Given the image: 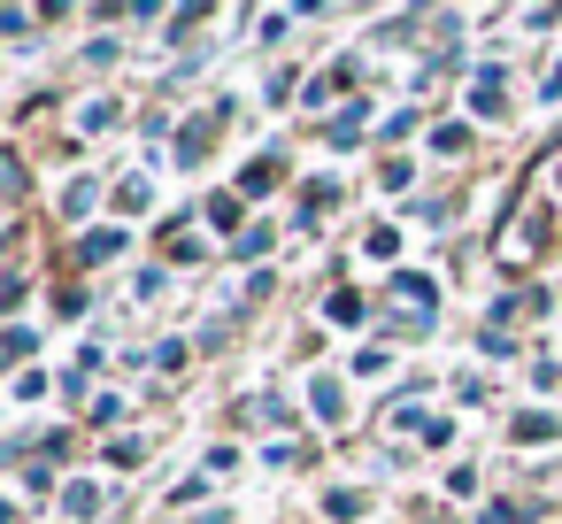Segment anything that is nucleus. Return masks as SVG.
Segmentation results:
<instances>
[{
  "instance_id": "f257e3e1",
  "label": "nucleus",
  "mask_w": 562,
  "mask_h": 524,
  "mask_svg": "<svg viewBox=\"0 0 562 524\" xmlns=\"http://www.w3.org/2000/svg\"><path fill=\"white\" fill-rule=\"evenodd\" d=\"M393 309H401V316H393L401 332H424V324L439 316V293H431V278H424V270H401V278H393Z\"/></svg>"
},
{
  "instance_id": "f03ea898",
  "label": "nucleus",
  "mask_w": 562,
  "mask_h": 524,
  "mask_svg": "<svg viewBox=\"0 0 562 524\" xmlns=\"http://www.w3.org/2000/svg\"><path fill=\"white\" fill-rule=\"evenodd\" d=\"M470 116H493V124L508 116V78L501 70H477L470 78Z\"/></svg>"
},
{
  "instance_id": "7ed1b4c3",
  "label": "nucleus",
  "mask_w": 562,
  "mask_h": 524,
  "mask_svg": "<svg viewBox=\"0 0 562 524\" xmlns=\"http://www.w3.org/2000/svg\"><path fill=\"white\" fill-rule=\"evenodd\" d=\"M32 347H40V339H32L24 324H9V332H0V363H9L16 378H24V363H32Z\"/></svg>"
},
{
  "instance_id": "20e7f679",
  "label": "nucleus",
  "mask_w": 562,
  "mask_h": 524,
  "mask_svg": "<svg viewBox=\"0 0 562 524\" xmlns=\"http://www.w3.org/2000/svg\"><path fill=\"white\" fill-rule=\"evenodd\" d=\"M216 124H224V116H201L193 132H178V163H193V155H209V140H216Z\"/></svg>"
},
{
  "instance_id": "39448f33",
  "label": "nucleus",
  "mask_w": 562,
  "mask_h": 524,
  "mask_svg": "<svg viewBox=\"0 0 562 524\" xmlns=\"http://www.w3.org/2000/svg\"><path fill=\"white\" fill-rule=\"evenodd\" d=\"M278 186V163H255V170H239V201H262Z\"/></svg>"
},
{
  "instance_id": "423d86ee",
  "label": "nucleus",
  "mask_w": 562,
  "mask_h": 524,
  "mask_svg": "<svg viewBox=\"0 0 562 524\" xmlns=\"http://www.w3.org/2000/svg\"><path fill=\"white\" fill-rule=\"evenodd\" d=\"M93 201H101V186H93V178H70V186H63V216H86Z\"/></svg>"
},
{
  "instance_id": "0eeeda50",
  "label": "nucleus",
  "mask_w": 562,
  "mask_h": 524,
  "mask_svg": "<svg viewBox=\"0 0 562 524\" xmlns=\"http://www.w3.org/2000/svg\"><path fill=\"white\" fill-rule=\"evenodd\" d=\"M78 255H86V263H109V255H124V232H86Z\"/></svg>"
},
{
  "instance_id": "6e6552de",
  "label": "nucleus",
  "mask_w": 562,
  "mask_h": 524,
  "mask_svg": "<svg viewBox=\"0 0 562 524\" xmlns=\"http://www.w3.org/2000/svg\"><path fill=\"white\" fill-rule=\"evenodd\" d=\"M516 439H524V447L554 439V416H547V409H524V416H516Z\"/></svg>"
},
{
  "instance_id": "1a4fd4ad",
  "label": "nucleus",
  "mask_w": 562,
  "mask_h": 524,
  "mask_svg": "<svg viewBox=\"0 0 562 524\" xmlns=\"http://www.w3.org/2000/svg\"><path fill=\"white\" fill-rule=\"evenodd\" d=\"M63 509H70V516H93V509H101V486H93V478L63 486Z\"/></svg>"
},
{
  "instance_id": "9d476101",
  "label": "nucleus",
  "mask_w": 562,
  "mask_h": 524,
  "mask_svg": "<svg viewBox=\"0 0 562 524\" xmlns=\"http://www.w3.org/2000/svg\"><path fill=\"white\" fill-rule=\"evenodd\" d=\"M308 401H316V416H324V424H339V416H347V409H339V386H331V378H316V386H308Z\"/></svg>"
},
{
  "instance_id": "9b49d317",
  "label": "nucleus",
  "mask_w": 562,
  "mask_h": 524,
  "mask_svg": "<svg viewBox=\"0 0 562 524\" xmlns=\"http://www.w3.org/2000/svg\"><path fill=\"white\" fill-rule=\"evenodd\" d=\"M324 509H331L339 524H355V516H362V493H355V486H331V493H324Z\"/></svg>"
},
{
  "instance_id": "f8f14e48",
  "label": "nucleus",
  "mask_w": 562,
  "mask_h": 524,
  "mask_svg": "<svg viewBox=\"0 0 562 524\" xmlns=\"http://www.w3.org/2000/svg\"><path fill=\"white\" fill-rule=\"evenodd\" d=\"M270 239H278V232H270V224H247V232H239V247H232V255H239V263H247V255H270Z\"/></svg>"
},
{
  "instance_id": "ddd939ff",
  "label": "nucleus",
  "mask_w": 562,
  "mask_h": 524,
  "mask_svg": "<svg viewBox=\"0 0 562 524\" xmlns=\"http://www.w3.org/2000/svg\"><path fill=\"white\" fill-rule=\"evenodd\" d=\"M385 370H393L385 347H355V378H385Z\"/></svg>"
},
{
  "instance_id": "4468645a",
  "label": "nucleus",
  "mask_w": 562,
  "mask_h": 524,
  "mask_svg": "<svg viewBox=\"0 0 562 524\" xmlns=\"http://www.w3.org/2000/svg\"><path fill=\"white\" fill-rule=\"evenodd\" d=\"M431 147H439V155H462V147H470V124H439Z\"/></svg>"
},
{
  "instance_id": "2eb2a0df",
  "label": "nucleus",
  "mask_w": 562,
  "mask_h": 524,
  "mask_svg": "<svg viewBox=\"0 0 562 524\" xmlns=\"http://www.w3.org/2000/svg\"><path fill=\"white\" fill-rule=\"evenodd\" d=\"M0 193L24 201V163H16V155H0Z\"/></svg>"
},
{
  "instance_id": "dca6fc26",
  "label": "nucleus",
  "mask_w": 562,
  "mask_h": 524,
  "mask_svg": "<svg viewBox=\"0 0 562 524\" xmlns=\"http://www.w3.org/2000/svg\"><path fill=\"white\" fill-rule=\"evenodd\" d=\"M331 324H362V293H331Z\"/></svg>"
},
{
  "instance_id": "f3484780",
  "label": "nucleus",
  "mask_w": 562,
  "mask_h": 524,
  "mask_svg": "<svg viewBox=\"0 0 562 524\" xmlns=\"http://www.w3.org/2000/svg\"><path fill=\"white\" fill-rule=\"evenodd\" d=\"M139 455H147V439H116V447H109V470H132Z\"/></svg>"
},
{
  "instance_id": "a211bd4d",
  "label": "nucleus",
  "mask_w": 562,
  "mask_h": 524,
  "mask_svg": "<svg viewBox=\"0 0 562 524\" xmlns=\"http://www.w3.org/2000/svg\"><path fill=\"white\" fill-rule=\"evenodd\" d=\"M116 201H124V209H132V216H139V209H147V201H155V193H147V178H124V193H116Z\"/></svg>"
},
{
  "instance_id": "6ab92c4d",
  "label": "nucleus",
  "mask_w": 562,
  "mask_h": 524,
  "mask_svg": "<svg viewBox=\"0 0 562 524\" xmlns=\"http://www.w3.org/2000/svg\"><path fill=\"white\" fill-rule=\"evenodd\" d=\"M477 347H485L493 363H508V355H516V339H508V332H493V324H485V339H477Z\"/></svg>"
},
{
  "instance_id": "aec40b11",
  "label": "nucleus",
  "mask_w": 562,
  "mask_h": 524,
  "mask_svg": "<svg viewBox=\"0 0 562 524\" xmlns=\"http://www.w3.org/2000/svg\"><path fill=\"white\" fill-rule=\"evenodd\" d=\"M516 516H524L516 501H485V516H477V524H516Z\"/></svg>"
},
{
  "instance_id": "412c9836",
  "label": "nucleus",
  "mask_w": 562,
  "mask_h": 524,
  "mask_svg": "<svg viewBox=\"0 0 562 524\" xmlns=\"http://www.w3.org/2000/svg\"><path fill=\"white\" fill-rule=\"evenodd\" d=\"M539 93H547V101H562V63L547 70V86H539Z\"/></svg>"
},
{
  "instance_id": "4be33fe9",
  "label": "nucleus",
  "mask_w": 562,
  "mask_h": 524,
  "mask_svg": "<svg viewBox=\"0 0 562 524\" xmlns=\"http://www.w3.org/2000/svg\"><path fill=\"white\" fill-rule=\"evenodd\" d=\"M424 524H462V516H447V509H424Z\"/></svg>"
}]
</instances>
